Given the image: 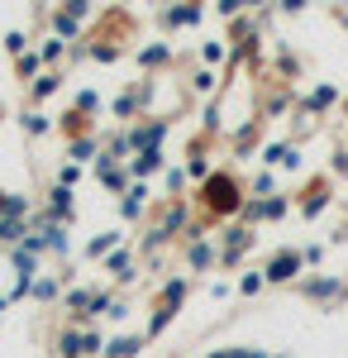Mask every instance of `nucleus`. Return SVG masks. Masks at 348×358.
Instances as JSON below:
<instances>
[{
  "label": "nucleus",
  "instance_id": "nucleus-1",
  "mask_svg": "<svg viewBox=\"0 0 348 358\" xmlns=\"http://www.w3.org/2000/svg\"><path fill=\"white\" fill-rule=\"evenodd\" d=\"M296 268H300V253H277L268 263V277L272 282H287V277H296Z\"/></svg>",
  "mask_w": 348,
  "mask_h": 358
},
{
  "label": "nucleus",
  "instance_id": "nucleus-2",
  "mask_svg": "<svg viewBox=\"0 0 348 358\" xmlns=\"http://www.w3.org/2000/svg\"><path fill=\"white\" fill-rule=\"evenodd\" d=\"M210 201H215V206H224V210H234V206H239V196H234L229 182H210Z\"/></svg>",
  "mask_w": 348,
  "mask_h": 358
},
{
  "label": "nucleus",
  "instance_id": "nucleus-3",
  "mask_svg": "<svg viewBox=\"0 0 348 358\" xmlns=\"http://www.w3.org/2000/svg\"><path fill=\"white\" fill-rule=\"evenodd\" d=\"M20 234H24L20 215H5V220H0V244H20Z\"/></svg>",
  "mask_w": 348,
  "mask_h": 358
},
{
  "label": "nucleus",
  "instance_id": "nucleus-4",
  "mask_svg": "<svg viewBox=\"0 0 348 358\" xmlns=\"http://www.w3.org/2000/svg\"><path fill=\"white\" fill-rule=\"evenodd\" d=\"M282 210H287V201H282V196H272V201H258V206H253V215H263V220H277Z\"/></svg>",
  "mask_w": 348,
  "mask_h": 358
},
{
  "label": "nucleus",
  "instance_id": "nucleus-5",
  "mask_svg": "<svg viewBox=\"0 0 348 358\" xmlns=\"http://www.w3.org/2000/svg\"><path fill=\"white\" fill-rule=\"evenodd\" d=\"M305 296H344L339 282H305Z\"/></svg>",
  "mask_w": 348,
  "mask_h": 358
},
{
  "label": "nucleus",
  "instance_id": "nucleus-6",
  "mask_svg": "<svg viewBox=\"0 0 348 358\" xmlns=\"http://www.w3.org/2000/svg\"><path fill=\"white\" fill-rule=\"evenodd\" d=\"M53 215H57V220L72 215V196H67V187H57V192H53Z\"/></svg>",
  "mask_w": 348,
  "mask_h": 358
},
{
  "label": "nucleus",
  "instance_id": "nucleus-7",
  "mask_svg": "<svg viewBox=\"0 0 348 358\" xmlns=\"http://www.w3.org/2000/svg\"><path fill=\"white\" fill-rule=\"evenodd\" d=\"M110 349H115V354H106V358H134L138 354V339H115Z\"/></svg>",
  "mask_w": 348,
  "mask_h": 358
},
{
  "label": "nucleus",
  "instance_id": "nucleus-8",
  "mask_svg": "<svg viewBox=\"0 0 348 358\" xmlns=\"http://www.w3.org/2000/svg\"><path fill=\"white\" fill-rule=\"evenodd\" d=\"M158 167H162L158 153H138V158H134V172H138V177H143V172H158Z\"/></svg>",
  "mask_w": 348,
  "mask_h": 358
},
{
  "label": "nucleus",
  "instance_id": "nucleus-9",
  "mask_svg": "<svg viewBox=\"0 0 348 358\" xmlns=\"http://www.w3.org/2000/svg\"><path fill=\"white\" fill-rule=\"evenodd\" d=\"M210 358H268L263 349H219V354H210Z\"/></svg>",
  "mask_w": 348,
  "mask_h": 358
},
{
  "label": "nucleus",
  "instance_id": "nucleus-10",
  "mask_svg": "<svg viewBox=\"0 0 348 358\" xmlns=\"http://www.w3.org/2000/svg\"><path fill=\"white\" fill-rule=\"evenodd\" d=\"M24 129H29V134H43V129H48V120H43V115H34V110H29V115H24Z\"/></svg>",
  "mask_w": 348,
  "mask_h": 358
},
{
  "label": "nucleus",
  "instance_id": "nucleus-11",
  "mask_svg": "<svg viewBox=\"0 0 348 358\" xmlns=\"http://www.w3.org/2000/svg\"><path fill=\"white\" fill-rule=\"evenodd\" d=\"M182 292H187V282H182V277H177V282H167V306L182 301Z\"/></svg>",
  "mask_w": 348,
  "mask_h": 358
},
{
  "label": "nucleus",
  "instance_id": "nucleus-12",
  "mask_svg": "<svg viewBox=\"0 0 348 358\" xmlns=\"http://www.w3.org/2000/svg\"><path fill=\"white\" fill-rule=\"evenodd\" d=\"M191 263H196V268H205V263H210V248H205V244H191Z\"/></svg>",
  "mask_w": 348,
  "mask_h": 358
},
{
  "label": "nucleus",
  "instance_id": "nucleus-13",
  "mask_svg": "<svg viewBox=\"0 0 348 358\" xmlns=\"http://www.w3.org/2000/svg\"><path fill=\"white\" fill-rule=\"evenodd\" d=\"M57 91V77H38V86H34V96H53Z\"/></svg>",
  "mask_w": 348,
  "mask_h": 358
},
{
  "label": "nucleus",
  "instance_id": "nucleus-14",
  "mask_svg": "<svg viewBox=\"0 0 348 358\" xmlns=\"http://www.w3.org/2000/svg\"><path fill=\"white\" fill-rule=\"evenodd\" d=\"M57 29H62V34H77V20H72V15L62 10V15H57Z\"/></svg>",
  "mask_w": 348,
  "mask_h": 358
},
{
  "label": "nucleus",
  "instance_id": "nucleus-15",
  "mask_svg": "<svg viewBox=\"0 0 348 358\" xmlns=\"http://www.w3.org/2000/svg\"><path fill=\"white\" fill-rule=\"evenodd\" d=\"M124 215H129V220L138 215V192H129V196H124Z\"/></svg>",
  "mask_w": 348,
  "mask_h": 358
}]
</instances>
